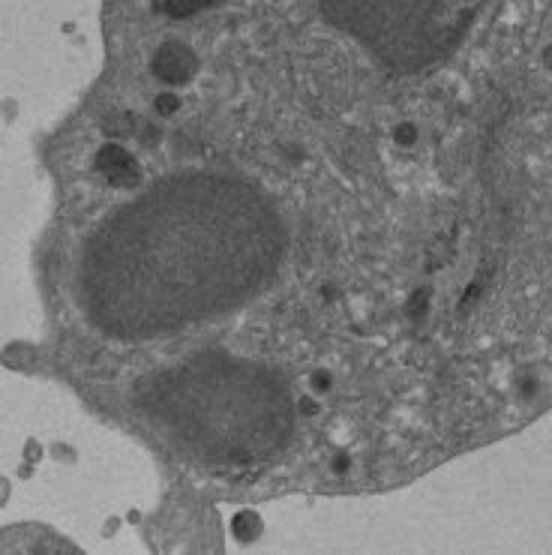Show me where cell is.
Here are the masks:
<instances>
[{
  "mask_svg": "<svg viewBox=\"0 0 552 555\" xmlns=\"http://www.w3.org/2000/svg\"><path fill=\"white\" fill-rule=\"evenodd\" d=\"M93 168L97 175L103 178L112 190H120V193H132L144 183V168L139 163V156L129 151L127 144L105 142L97 156H93Z\"/></svg>",
  "mask_w": 552,
  "mask_h": 555,
  "instance_id": "5b68a950",
  "label": "cell"
},
{
  "mask_svg": "<svg viewBox=\"0 0 552 555\" xmlns=\"http://www.w3.org/2000/svg\"><path fill=\"white\" fill-rule=\"evenodd\" d=\"M147 69H151V76H154L159 85L178 91V88L193 85V78L198 76V69H202V57H198V52H193V46H190L187 39L168 37L163 39V42H156L154 49H151Z\"/></svg>",
  "mask_w": 552,
  "mask_h": 555,
  "instance_id": "277c9868",
  "label": "cell"
},
{
  "mask_svg": "<svg viewBox=\"0 0 552 555\" xmlns=\"http://www.w3.org/2000/svg\"><path fill=\"white\" fill-rule=\"evenodd\" d=\"M139 412L166 441L207 472H253L295 433V400L253 361L195 354L142 378Z\"/></svg>",
  "mask_w": 552,
  "mask_h": 555,
  "instance_id": "7a4b0ae2",
  "label": "cell"
},
{
  "mask_svg": "<svg viewBox=\"0 0 552 555\" xmlns=\"http://www.w3.org/2000/svg\"><path fill=\"white\" fill-rule=\"evenodd\" d=\"M285 229L241 181L178 175L108 214L81 253V310L117 339H156L244 307L280 271Z\"/></svg>",
  "mask_w": 552,
  "mask_h": 555,
  "instance_id": "6da1fadb",
  "label": "cell"
},
{
  "mask_svg": "<svg viewBox=\"0 0 552 555\" xmlns=\"http://www.w3.org/2000/svg\"><path fill=\"white\" fill-rule=\"evenodd\" d=\"M180 112H183V96H180L178 91L166 88V91L156 93V96H154V115L159 117V120H171V117H178Z\"/></svg>",
  "mask_w": 552,
  "mask_h": 555,
  "instance_id": "8992f818",
  "label": "cell"
},
{
  "mask_svg": "<svg viewBox=\"0 0 552 555\" xmlns=\"http://www.w3.org/2000/svg\"><path fill=\"white\" fill-rule=\"evenodd\" d=\"M487 0H321L346 34L390 69H424L465 37Z\"/></svg>",
  "mask_w": 552,
  "mask_h": 555,
  "instance_id": "3957f363",
  "label": "cell"
},
{
  "mask_svg": "<svg viewBox=\"0 0 552 555\" xmlns=\"http://www.w3.org/2000/svg\"><path fill=\"white\" fill-rule=\"evenodd\" d=\"M258 529H261V522H258L256 514L244 511V514L234 517V534H238V541H253L258 534Z\"/></svg>",
  "mask_w": 552,
  "mask_h": 555,
  "instance_id": "52a82bcc",
  "label": "cell"
}]
</instances>
